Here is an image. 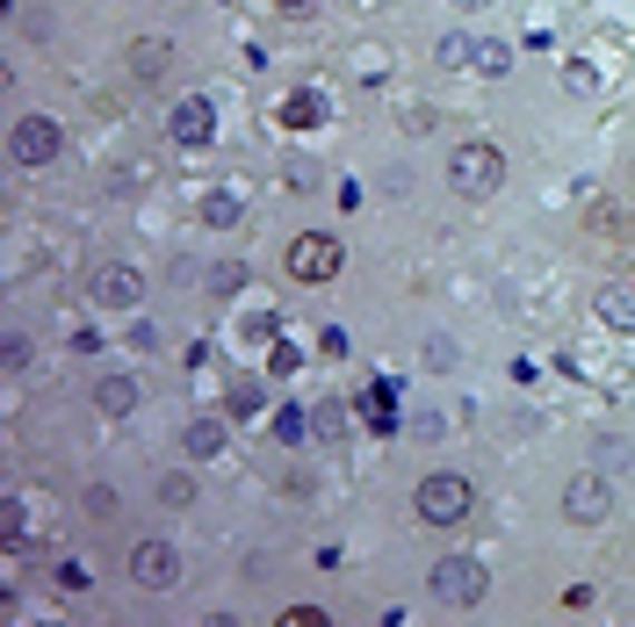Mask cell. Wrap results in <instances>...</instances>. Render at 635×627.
<instances>
[{
  "instance_id": "6da1fadb",
  "label": "cell",
  "mask_w": 635,
  "mask_h": 627,
  "mask_svg": "<svg viewBox=\"0 0 635 627\" xmlns=\"http://www.w3.org/2000/svg\"><path fill=\"white\" fill-rule=\"evenodd\" d=\"M506 180H512V159L491 137H462V145L448 151V188H456V203H491Z\"/></svg>"
},
{
  "instance_id": "7a4b0ae2",
  "label": "cell",
  "mask_w": 635,
  "mask_h": 627,
  "mask_svg": "<svg viewBox=\"0 0 635 627\" xmlns=\"http://www.w3.org/2000/svg\"><path fill=\"white\" fill-rule=\"evenodd\" d=\"M412 512H419V527L456 533V527H470V512H477V483L462 477V469H427L419 491H412Z\"/></svg>"
},
{
  "instance_id": "3957f363",
  "label": "cell",
  "mask_w": 635,
  "mask_h": 627,
  "mask_svg": "<svg viewBox=\"0 0 635 627\" xmlns=\"http://www.w3.org/2000/svg\"><path fill=\"white\" fill-rule=\"evenodd\" d=\"M427 591H433V606H448V614H477V606L491 599V570H483L470 548H448V556L427 570Z\"/></svg>"
},
{
  "instance_id": "277c9868",
  "label": "cell",
  "mask_w": 635,
  "mask_h": 627,
  "mask_svg": "<svg viewBox=\"0 0 635 627\" xmlns=\"http://www.w3.org/2000/svg\"><path fill=\"white\" fill-rule=\"evenodd\" d=\"M8 159L22 166V174L58 166V159H66V124H58V116H14V124H8Z\"/></svg>"
},
{
  "instance_id": "5b68a950",
  "label": "cell",
  "mask_w": 635,
  "mask_h": 627,
  "mask_svg": "<svg viewBox=\"0 0 635 627\" xmlns=\"http://www.w3.org/2000/svg\"><path fill=\"white\" fill-rule=\"evenodd\" d=\"M290 282H304V288H325V282H340V267H346V246L332 232H296L290 238Z\"/></svg>"
},
{
  "instance_id": "8992f818",
  "label": "cell",
  "mask_w": 635,
  "mask_h": 627,
  "mask_svg": "<svg viewBox=\"0 0 635 627\" xmlns=\"http://www.w3.org/2000/svg\"><path fill=\"white\" fill-rule=\"evenodd\" d=\"M180 570H188V562H180V548L166 541V533H138V541H130V585L138 591L166 599V591L180 585Z\"/></svg>"
},
{
  "instance_id": "52a82bcc",
  "label": "cell",
  "mask_w": 635,
  "mask_h": 627,
  "mask_svg": "<svg viewBox=\"0 0 635 627\" xmlns=\"http://www.w3.org/2000/svg\"><path fill=\"white\" fill-rule=\"evenodd\" d=\"M564 519L570 527H607L614 519V469H578V477L564 483Z\"/></svg>"
},
{
  "instance_id": "ba28073f",
  "label": "cell",
  "mask_w": 635,
  "mask_h": 627,
  "mask_svg": "<svg viewBox=\"0 0 635 627\" xmlns=\"http://www.w3.org/2000/svg\"><path fill=\"white\" fill-rule=\"evenodd\" d=\"M87 303H95V311H109V317L138 311V303H145V274L130 267V259H101V267L87 274Z\"/></svg>"
},
{
  "instance_id": "9c48e42d",
  "label": "cell",
  "mask_w": 635,
  "mask_h": 627,
  "mask_svg": "<svg viewBox=\"0 0 635 627\" xmlns=\"http://www.w3.org/2000/svg\"><path fill=\"white\" fill-rule=\"evenodd\" d=\"M166 145H180V151L217 145V109H209V95H180L174 109H166Z\"/></svg>"
},
{
  "instance_id": "30bf717a",
  "label": "cell",
  "mask_w": 635,
  "mask_h": 627,
  "mask_svg": "<svg viewBox=\"0 0 635 627\" xmlns=\"http://www.w3.org/2000/svg\"><path fill=\"white\" fill-rule=\"evenodd\" d=\"M124 66H130V80H138V87H159L166 72H174V37H166V29H145V37H130Z\"/></svg>"
},
{
  "instance_id": "8fae6325",
  "label": "cell",
  "mask_w": 635,
  "mask_h": 627,
  "mask_svg": "<svg viewBox=\"0 0 635 627\" xmlns=\"http://www.w3.org/2000/svg\"><path fill=\"white\" fill-rule=\"evenodd\" d=\"M593 317L607 332H628V340H635V282H599L593 288Z\"/></svg>"
},
{
  "instance_id": "7c38bea8",
  "label": "cell",
  "mask_w": 635,
  "mask_h": 627,
  "mask_svg": "<svg viewBox=\"0 0 635 627\" xmlns=\"http://www.w3.org/2000/svg\"><path fill=\"white\" fill-rule=\"evenodd\" d=\"M95 411L101 419H130V411H138V375H124V369H109V375H95Z\"/></svg>"
},
{
  "instance_id": "4fadbf2b",
  "label": "cell",
  "mask_w": 635,
  "mask_h": 627,
  "mask_svg": "<svg viewBox=\"0 0 635 627\" xmlns=\"http://www.w3.org/2000/svg\"><path fill=\"white\" fill-rule=\"evenodd\" d=\"M224 440H232V425H224V419H188V433H180V454H188V462H217Z\"/></svg>"
},
{
  "instance_id": "5bb4252c",
  "label": "cell",
  "mask_w": 635,
  "mask_h": 627,
  "mask_svg": "<svg viewBox=\"0 0 635 627\" xmlns=\"http://www.w3.org/2000/svg\"><path fill=\"white\" fill-rule=\"evenodd\" d=\"M325 116H332V101L318 95V87H296V95L282 101V124H290V130H318Z\"/></svg>"
},
{
  "instance_id": "9a60e30c",
  "label": "cell",
  "mask_w": 635,
  "mask_h": 627,
  "mask_svg": "<svg viewBox=\"0 0 635 627\" xmlns=\"http://www.w3.org/2000/svg\"><path fill=\"white\" fill-rule=\"evenodd\" d=\"M195 491H203V483H195L188 477V469H166V477H159V512H188V504H195Z\"/></svg>"
},
{
  "instance_id": "2e32d148",
  "label": "cell",
  "mask_w": 635,
  "mask_h": 627,
  "mask_svg": "<svg viewBox=\"0 0 635 627\" xmlns=\"http://www.w3.org/2000/svg\"><path fill=\"white\" fill-rule=\"evenodd\" d=\"M593 462L614 469V477H628V469H635V448H628L622 433H593Z\"/></svg>"
},
{
  "instance_id": "e0dca14e",
  "label": "cell",
  "mask_w": 635,
  "mask_h": 627,
  "mask_svg": "<svg viewBox=\"0 0 635 627\" xmlns=\"http://www.w3.org/2000/svg\"><path fill=\"white\" fill-rule=\"evenodd\" d=\"M433 66H441V72H462V66H477V43L462 37V29H448V37L433 43Z\"/></svg>"
},
{
  "instance_id": "ac0fdd59",
  "label": "cell",
  "mask_w": 635,
  "mask_h": 627,
  "mask_svg": "<svg viewBox=\"0 0 635 627\" xmlns=\"http://www.w3.org/2000/svg\"><path fill=\"white\" fill-rule=\"evenodd\" d=\"M238 217H246V195H238V188H217V195L203 203V224H217V232H232Z\"/></svg>"
},
{
  "instance_id": "d6986e66",
  "label": "cell",
  "mask_w": 635,
  "mask_h": 627,
  "mask_svg": "<svg viewBox=\"0 0 635 627\" xmlns=\"http://www.w3.org/2000/svg\"><path fill=\"white\" fill-rule=\"evenodd\" d=\"M477 72H483V80H506V72H512V51H506L498 37H483V43H477Z\"/></svg>"
},
{
  "instance_id": "ffe728a7",
  "label": "cell",
  "mask_w": 635,
  "mask_h": 627,
  "mask_svg": "<svg viewBox=\"0 0 635 627\" xmlns=\"http://www.w3.org/2000/svg\"><path fill=\"white\" fill-rule=\"evenodd\" d=\"M304 425H311V419H304L296 404H282V411H275V440H282V448H304V440H311Z\"/></svg>"
},
{
  "instance_id": "44dd1931",
  "label": "cell",
  "mask_w": 635,
  "mask_h": 627,
  "mask_svg": "<svg viewBox=\"0 0 635 627\" xmlns=\"http://www.w3.org/2000/svg\"><path fill=\"white\" fill-rule=\"evenodd\" d=\"M0 548H22V498H0Z\"/></svg>"
},
{
  "instance_id": "7402d4cb",
  "label": "cell",
  "mask_w": 635,
  "mask_h": 627,
  "mask_svg": "<svg viewBox=\"0 0 635 627\" xmlns=\"http://www.w3.org/2000/svg\"><path fill=\"white\" fill-rule=\"evenodd\" d=\"M209 288H217V296H238V288H246V267H238V259H224V267H209Z\"/></svg>"
},
{
  "instance_id": "603a6c76",
  "label": "cell",
  "mask_w": 635,
  "mask_h": 627,
  "mask_svg": "<svg viewBox=\"0 0 635 627\" xmlns=\"http://www.w3.org/2000/svg\"><path fill=\"white\" fill-rule=\"evenodd\" d=\"M564 87H570V95H599V72L585 66V58H570V66H564Z\"/></svg>"
},
{
  "instance_id": "cb8c5ba5",
  "label": "cell",
  "mask_w": 635,
  "mask_h": 627,
  "mask_svg": "<svg viewBox=\"0 0 635 627\" xmlns=\"http://www.w3.org/2000/svg\"><path fill=\"white\" fill-rule=\"evenodd\" d=\"M0 369H8V375L29 369V340H22V332H8V340H0Z\"/></svg>"
},
{
  "instance_id": "d4e9b609",
  "label": "cell",
  "mask_w": 635,
  "mask_h": 627,
  "mask_svg": "<svg viewBox=\"0 0 635 627\" xmlns=\"http://www.w3.org/2000/svg\"><path fill=\"white\" fill-rule=\"evenodd\" d=\"M14 14H22V37H29V43H51V29H58V22H51L43 8H14Z\"/></svg>"
},
{
  "instance_id": "484cf974",
  "label": "cell",
  "mask_w": 635,
  "mask_h": 627,
  "mask_svg": "<svg viewBox=\"0 0 635 627\" xmlns=\"http://www.w3.org/2000/svg\"><path fill=\"white\" fill-rule=\"evenodd\" d=\"M124 512V498L109 491V483H95V491H87V519H116Z\"/></svg>"
},
{
  "instance_id": "4316f807",
  "label": "cell",
  "mask_w": 635,
  "mask_h": 627,
  "mask_svg": "<svg viewBox=\"0 0 635 627\" xmlns=\"http://www.w3.org/2000/svg\"><path fill=\"white\" fill-rule=\"evenodd\" d=\"M282 627H325V606H282Z\"/></svg>"
},
{
  "instance_id": "83f0119b",
  "label": "cell",
  "mask_w": 635,
  "mask_h": 627,
  "mask_svg": "<svg viewBox=\"0 0 635 627\" xmlns=\"http://www.w3.org/2000/svg\"><path fill=\"white\" fill-rule=\"evenodd\" d=\"M304 369V354H296V346H275V354H267V375H296Z\"/></svg>"
},
{
  "instance_id": "f1b7e54d",
  "label": "cell",
  "mask_w": 635,
  "mask_h": 627,
  "mask_svg": "<svg viewBox=\"0 0 635 627\" xmlns=\"http://www.w3.org/2000/svg\"><path fill=\"white\" fill-rule=\"evenodd\" d=\"M593 606H599L593 585H570V591H564V614H593Z\"/></svg>"
},
{
  "instance_id": "f546056e",
  "label": "cell",
  "mask_w": 635,
  "mask_h": 627,
  "mask_svg": "<svg viewBox=\"0 0 635 627\" xmlns=\"http://www.w3.org/2000/svg\"><path fill=\"white\" fill-rule=\"evenodd\" d=\"M427 361H433V369H456V340H441V332H433V340H427Z\"/></svg>"
},
{
  "instance_id": "4dcf8cb0",
  "label": "cell",
  "mask_w": 635,
  "mask_h": 627,
  "mask_svg": "<svg viewBox=\"0 0 635 627\" xmlns=\"http://www.w3.org/2000/svg\"><path fill=\"white\" fill-rule=\"evenodd\" d=\"M275 8L290 14V22H311V14H318V0H275Z\"/></svg>"
},
{
  "instance_id": "1f68e13d",
  "label": "cell",
  "mask_w": 635,
  "mask_h": 627,
  "mask_svg": "<svg viewBox=\"0 0 635 627\" xmlns=\"http://www.w3.org/2000/svg\"><path fill=\"white\" fill-rule=\"evenodd\" d=\"M448 8H456V14H483V8H491V0H448Z\"/></svg>"
}]
</instances>
